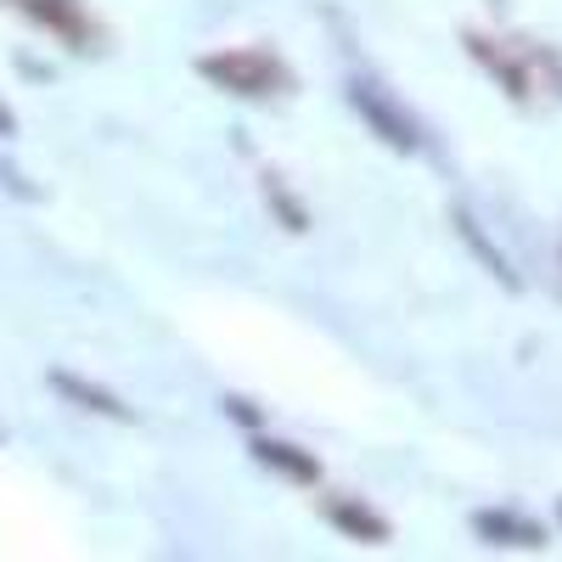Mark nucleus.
<instances>
[{"label":"nucleus","mask_w":562,"mask_h":562,"mask_svg":"<svg viewBox=\"0 0 562 562\" xmlns=\"http://www.w3.org/2000/svg\"><path fill=\"white\" fill-rule=\"evenodd\" d=\"M254 461L281 473V479H293V484H321V461L310 450L288 445V439H254Z\"/></svg>","instance_id":"6e6552de"},{"label":"nucleus","mask_w":562,"mask_h":562,"mask_svg":"<svg viewBox=\"0 0 562 562\" xmlns=\"http://www.w3.org/2000/svg\"><path fill=\"white\" fill-rule=\"evenodd\" d=\"M467 52H473V57H479V63H484L495 79H501V90H506L512 102H529L535 79H529V68H524L518 57H512L501 40H490V34H467Z\"/></svg>","instance_id":"423d86ee"},{"label":"nucleus","mask_w":562,"mask_h":562,"mask_svg":"<svg viewBox=\"0 0 562 562\" xmlns=\"http://www.w3.org/2000/svg\"><path fill=\"white\" fill-rule=\"evenodd\" d=\"M198 74L225 90V97H243V102H265V97H281V90L293 85L288 63L259 52V45H231V52H209L198 57Z\"/></svg>","instance_id":"f257e3e1"},{"label":"nucleus","mask_w":562,"mask_h":562,"mask_svg":"<svg viewBox=\"0 0 562 562\" xmlns=\"http://www.w3.org/2000/svg\"><path fill=\"white\" fill-rule=\"evenodd\" d=\"M220 405H225V416H237V422H243V428H259V422H265V416L254 411V400H243V394H225Z\"/></svg>","instance_id":"9b49d317"},{"label":"nucleus","mask_w":562,"mask_h":562,"mask_svg":"<svg viewBox=\"0 0 562 562\" xmlns=\"http://www.w3.org/2000/svg\"><path fill=\"white\" fill-rule=\"evenodd\" d=\"M557 518H562V501H557Z\"/></svg>","instance_id":"ddd939ff"},{"label":"nucleus","mask_w":562,"mask_h":562,"mask_svg":"<svg viewBox=\"0 0 562 562\" xmlns=\"http://www.w3.org/2000/svg\"><path fill=\"white\" fill-rule=\"evenodd\" d=\"M349 108L371 124V135L383 140V147H394V153H416L422 147V130H416V119L389 97L383 85H371V79H349Z\"/></svg>","instance_id":"f03ea898"},{"label":"nucleus","mask_w":562,"mask_h":562,"mask_svg":"<svg viewBox=\"0 0 562 562\" xmlns=\"http://www.w3.org/2000/svg\"><path fill=\"white\" fill-rule=\"evenodd\" d=\"M473 535H479L484 546H518V551H540V546H546V524L518 518V512H506V506L473 512Z\"/></svg>","instance_id":"39448f33"},{"label":"nucleus","mask_w":562,"mask_h":562,"mask_svg":"<svg viewBox=\"0 0 562 562\" xmlns=\"http://www.w3.org/2000/svg\"><path fill=\"white\" fill-rule=\"evenodd\" d=\"M450 225H456V237H461L467 248H473V259H479V265H484V270L501 281V288H512V293L524 288V281H518V270H512V259H506V254H501V248L484 237V225H479L473 214H467V209H450Z\"/></svg>","instance_id":"0eeeda50"},{"label":"nucleus","mask_w":562,"mask_h":562,"mask_svg":"<svg viewBox=\"0 0 562 562\" xmlns=\"http://www.w3.org/2000/svg\"><path fill=\"white\" fill-rule=\"evenodd\" d=\"M52 389H57L63 400H74L79 411H90V416H108V422H135V411H130L119 394H108V389H97V383L74 378V371H52Z\"/></svg>","instance_id":"1a4fd4ad"},{"label":"nucleus","mask_w":562,"mask_h":562,"mask_svg":"<svg viewBox=\"0 0 562 562\" xmlns=\"http://www.w3.org/2000/svg\"><path fill=\"white\" fill-rule=\"evenodd\" d=\"M12 12H23L34 29L57 34L68 52H90V40H97V23H90V12L79 7V0H7Z\"/></svg>","instance_id":"7ed1b4c3"},{"label":"nucleus","mask_w":562,"mask_h":562,"mask_svg":"<svg viewBox=\"0 0 562 562\" xmlns=\"http://www.w3.org/2000/svg\"><path fill=\"white\" fill-rule=\"evenodd\" d=\"M12 135H18V119H12L7 102H0V140H12Z\"/></svg>","instance_id":"f8f14e48"},{"label":"nucleus","mask_w":562,"mask_h":562,"mask_svg":"<svg viewBox=\"0 0 562 562\" xmlns=\"http://www.w3.org/2000/svg\"><path fill=\"white\" fill-rule=\"evenodd\" d=\"M265 203L281 214V225H288V231H310V209L288 192V180H281V175H265Z\"/></svg>","instance_id":"9d476101"},{"label":"nucleus","mask_w":562,"mask_h":562,"mask_svg":"<svg viewBox=\"0 0 562 562\" xmlns=\"http://www.w3.org/2000/svg\"><path fill=\"white\" fill-rule=\"evenodd\" d=\"M321 512H326V524H333L338 535H349V540H360V546H383V540L394 535V524L383 518L378 506H366L360 495H326Z\"/></svg>","instance_id":"20e7f679"}]
</instances>
